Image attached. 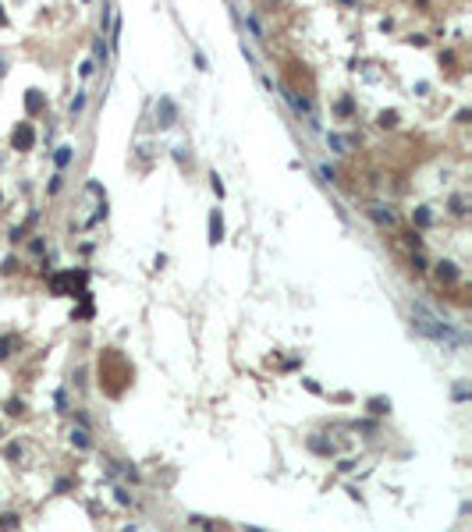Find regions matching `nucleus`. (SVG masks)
<instances>
[{
  "mask_svg": "<svg viewBox=\"0 0 472 532\" xmlns=\"http://www.w3.org/2000/svg\"><path fill=\"white\" fill-rule=\"evenodd\" d=\"M373 220H377V224H394V213L387 206H373Z\"/></svg>",
  "mask_w": 472,
  "mask_h": 532,
  "instance_id": "obj_10",
  "label": "nucleus"
},
{
  "mask_svg": "<svg viewBox=\"0 0 472 532\" xmlns=\"http://www.w3.org/2000/svg\"><path fill=\"white\" fill-rule=\"evenodd\" d=\"M245 532H259V529H245Z\"/></svg>",
  "mask_w": 472,
  "mask_h": 532,
  "instance_id": "obj_23",
  "label": "nucleus"
},
{
  "mask_svg": "<svg viewBox=\"0 0 472 532\" xmlns=\"http://www.w3.org/2000/svg\"><path fill=\"white\" fill-rule=\"evenodd\" d=\"M82 284H85V273H75V270H71V273H61V277H54V281H50V291H54V295H75V288H79L82 291Z\"/></svg>",
  "mask_w": 472,
  "mask_h": 532,
  "instance_id": "obj_2",
  "label": "nucleus"
},
{
  "mask_svg": "<svg viewBox=\"0 0 472 532\" xmlns=\"http://www.w3.org/2000/svg\"><path fill=\"white\" fill-rule=\"evenodd\" d=\"M92 50H96V57H100V61H107V46H103V39H96V46H92Z\"/></svg>",
  "mask_w": 472,
  "mask_h": 532,
  "instance_id": "obj_20",
  "label": "nucleus"
},
{
  "mask_svg": "<svg viewBox=\"0 0 472 532\" xmlns=\"http://www.w3.org/2000/svg\"><path fill=\"white\" fill-rule=\"evenodd\" d=\"M369 412H373V415H384V412H391V401H384V397H373V401H369Z\"/></svg>",
  "mask_w": 472,
  "mask_h": 532,
  "instance_id": "obj_11",
  "label": "nucleus"
},
{
  "mask_svg": "<svg viewBox=\"0 0 472 532\" xmlns=\"http://www.w3.org/2000/svg\"><path fill=\"white\" fill-rule=\"evenodd\" d=\"M412 319H415V330H419V334H426V337H430V341H437V344H451V348L465 344V337H462L458 330H451L440 316H433L423 302L412 305Z\"/></svg>",
  "mask_w": 472,
  "mask_h": 532,
  "instance_id": "obj_1",
  "label": "nucleus"
},
{
  "mask_svg": "<svg viewBox=\"0 0 472 532\" xmlns=\"http://www.w3.org/2000/svg\"><path fill=\"white\" fill-rule=\"evenodd\" d=\"M82 107H85V92H79V96L71 99V114H82Z\"/></svg>",
  "mask_w": 472,
  "mask_h": 532,
  "instance_id": "obj_16",
  "label": "nucleus"
},
{
  "mask_svg": "<svg viewBox=\"0 0 472 532\" xmlns=\"http://www.w3.org/2000/svg\"><path fill=\"white\" fill-rule=\"evenodd\" d=\"M7 412H11V415H21L25 404H21V401H7Z\"/></svg>",
  "mask_w": 472,
  "mask_h": 532,
  "instance_id": "obj_19",
  "label": "nucleus"
},
{
  "mask_svg": "<svg viewBox=\"0 0 472 532\" xmlns=\"http://www.w3.org/2000/svg\"><path fill=\"white\" fill-rule=\"evenodd\" d=\"M14 525H18V518H14V515H4V518H0V529H4V532H11Z\"/></svg>",
  "mask_w": 472,
  "mask_h": 532,
  "instance_id": "obj_15",
  "label": "nucleus"
},
{
  "mask_svg": "<svg viewBox=\"0 0 472 532\" xmlns=\"http://www.w3.org/2000/svg\"><path fill=\"white\" fill-rule=\"evenodd\" d=\"M14 344H18V341H14V334H4V337H0V359H7Z\"/></svg>",
  "mask_w": 472,
  "mask_h": 532,
  "instance_id": "obj_12",
  "label": "nucleus"
},
{
  "mask_svg": "<svg viewBox=\"0 0 472 532\" xmlns=\"http://www.w3.org/2000/svg\"><path fill=\"white\" fill-rule=\"evenodd\" d=\"M71 444L82 447V451H89V447H92V440H89V433H85V429H71Z\"/></svg>",
  "mask_w": 472,
  "mask_h": 532,
  "instance_id": "obj_9",
  "label": "nucleus"
},
{
  "mask_svg": "<svg viewBox=\"0 0 472 532\" xmlns=\"http://www.w3.org/2000/svg\"><path fill=\"white\" fill-rule=\"evenodd\" d=\"M32 142H36L32 124H18V128H14V135H11V146H14V149H32Z\"/></svg>",
  "mask_w": 472,
  "mask_h": 532,
  "instance_id": "obj_3",
  "label": "nucleus"
},
{
  "mask_svg": "<svg viewBox=\"0 0 472 532\" xmlns=\"http://www.w3.org/2000/svg\"><path fill=\"white\" fill-rule=\"evenodd\" d=\"M394 121H398V114H380V128H394Z\"/></svg>",
  "mask_w": 472,
  "mask_h": 532,
  "instance_id": "obj_18",
  "label": "nucleus"
},
{
  "mask_svg": "<svg viewBox=\"0 0 472 532\" xmlns=\"http://www.w3.org/2000/svg\"><path fill=\"white\" fill-rule=\"evenodd\" d=\"M437 277H440V281H448V284H455V281H458L455 263H440V266H437Z\"/></svg>",
  "mask_w": 472,
  "mask_h": 532,
  "instance_id": "obj_8",
  "label": "nucleus"
},
{
  "mask_svg": "<svg viewBox=\"0 0 472 532\" xmlns=\"http://www.w3.org/2000/svg\"><path fill=\"white\" fill-rule=\"evenodd\" d=\"M25 107H29V114H39V110H43V96H39L36 89H29V92H25Z\"/></svg>",
  "mask_w": 472,
  "mask_h": 532,
  "instance_id": "obj_6",
  "label": "nucleus"
},
{
  "mask_svg": "<svg viewBox=\"0 0 472 532\" xmlns=\"http://www.w3.org/2000/svg\"><path fill=\"white\" fill-rule=\"evenodd\" d=\"M284 96H288V103H291L295 114H309V99H302L299 92H284Z\"/></svg>",
  "mask_w": 472,
  "mask_h": 532,
  "instance_id": "obj_7",
  "label": "nucleus"
},
{
  "mask_svg": "<svg viewBox=\"0 0 472 532\" xmlns=\"http://www.w3.org/2000/svg\"><path fill=\"white\" fill-rule=\"evenodd\" d=\"M157 117H163V124H160V128H170V121H174V103H170V99H160Z\"/></svg>",
  "mask_w": 472,
  "mask_h": 532,
  "instance_id": "obj_5",
  "label": "nucleus"
},
{
  "mask_svg": "<svg viewBox=\"0 0 472 532\" xmlns=\"http://www.w3.org/2000/svg\"><path fill=\"white\" fill-rule=\"evenodd\" d=\"M327 142H330V146H334V149H337V153L344 149V139H337V135H327Z\"/></svg>",
  "mask_w": 472,
  "mask_h": 532,
  "instance_id": "obj_21",
  "label": "nucleus"
},
{
  "mask_svg": "<svg viewBox=\"0 0 472 532\" xmlns=\"http://www.w3.org/2000/svg\"><path fill=\"white\" fill-rule=\"evenodd\" d=\"M217 241H224V220H220V210L210 213V245H217Z\"/></svg>",
  "mask_w": 472,
  "mask_h": 532,
  "instance_id": "obj_4",
  "label": "nucleus"
},
{
  "mask_svg": "<svg viewBox=\"0 0 472 532\" xmlns=\"http://www.w3.org/2000/svg\"><path fill=\"white\" fill-rule=\"evenodd\" d=\"M68 163H71V149L61 146V149H57V167H68Z\"/></svg>",
  "mask_w": 472,
  "mask_h": 532,
  "instance_id": "obj_13",
  "label": "nucleus"
},
{
  "mask_svg": "<svg viewBox=\"0 0 472 532\" xmlns=\"http://www.w3.org/2000/svg\"><path fill=\"white\" fill-rule=\"evenodd\" d=\"M0 270H4V273H14V270H18V259H14V256H7V259H4V266H0Z\"/></svg>",
  "mask_w": 472,
  "mask_h": 532,
  "instance_id": "obj_17",
  "label": "nucleus"
},
{
  "mask_svg": "<svg viewBox=\"0 0 472 532\" xmlns=\"http://www.w3.org/2000/svg\"><path fill=\"white\" fill-rule=\"evenodd\" d=\"M4 25H7V18H4V7H0V29H4Z\"/></svg>",
  "mask_w": 472,
  "mask_h": 532,
  "instance_id": "obj_22",
  "label": "nucleus"
},
{
  "mask_svg": "<svg viewBox=\"0 0 472 532\" xmlns=\"http://www.w3.org/2000/svg\"><path fill=\"white\" fill-rule=\"evenodd\" d=\"M309 447H313L316 454H330V451H334L330 444H323V440H316V437H313V440H309Z\"/></svg>",
  "mask_w": 472,
  "mask_h": 532,
  "instance_id": "obj_14",
  "label": "nucleus"
}]
</instances>
